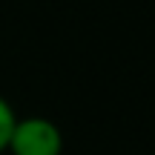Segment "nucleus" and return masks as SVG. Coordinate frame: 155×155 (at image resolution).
Masks as SVG:
<instances>
[{"label": "nucleus", "mask_w": 155, "mask_h": 155, "mask_svg": "<svg viewBox=\"0 0 155 155\" xmlns=\"http://www.w3.org/2000/svg\"><path fill=\"white\" fill-rule=\"evenodd\" d=\"M6 152H12V155H61L63 132L55 121H49L43 115L17 118Z\"/></svg>", "instance_id": "1"}, {"label": "nucleus", "mask_w": 155, "mask_h": 155, "mask_svg": "<svg viewBox=\"0 0 155 155\" xmlns=\"http://www.w3.org/2000/svg\"><path fill=\"white\" fill-rule=\"evenodd\" d=\"M15 121H17V115H15V109H12V104L0 95V152H6V147H9Z\"/></svg>", "instance_id": "2"}]
</instances>
